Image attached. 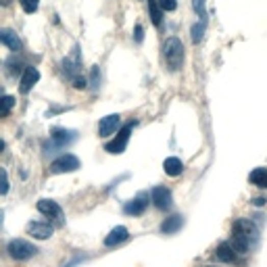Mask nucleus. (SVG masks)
<instances>
[{"label":"nucleus","mask_w":267,"mask_h":267,"mask_svg":"<svg viewBox=\"0 0 267 267\" xmlns=\"http://www.w3.org/2000/svg\"><path fill=\"white\" fill-rule=\"evenodd\" d=\"M259 240V230L257 226L253 224V221L249 219H240L234 224V230H232V240L230 244L234 247V251L238 255H244V253H249L251 247Z\"/></svg>","instance_id":"1"},{"label":"nucleus","mask_w":267,"mask_h":267,"mask_svg":"<svg viewBox=\"0 0 267 267\" xmlns=\"http://www.w3.org/2000/svg\"><path fill=\"white\" fill-rule=\"evenodd\" d=\"M163 57H165V63H167L169 69L177 71L184 63V44L177 38H169L163 44Z\"/></svg>","instance_id":"2"},{"label":"nucleus","mask_w":267,"mask_h":267,"mask_svg":"<svg viewBox=\"0 0 267 267\" xmlns=\"http://www.w3.org/2000/svg\"><path fill=\"white\" fill-rule=\"evenodd\" d=\"M9 255L15 259V261H28L32 257L38 255V249L34 247V244H30L28 240H21V238H15L9 242V247H7Z\"/></svg>","instance_id":"3"},{"label":"nucleus","mask_w":267,"mask_h":267,"mask_svg":"<svg viewBox=\"0 0 267 267\" xmlns=\"http://www.w3.org/2000/svg\"><path fill=\"white\" fill-rule=\"evenodd\" d=\"M77 169H79V159L75 154H63V157L55 159L52 165H50L52 173H71V171H77Z\"/></svg>","instance_id":"4"},{"label":"nucleus","mask_w":267,"mask_h":267,"mask_svg":"<svg viewBox=\"0 0 267 267\" xmlns=\"http://www.w3.org/2000/svg\"><path fill=\"white\" fill-rule=\"evenodd\" d=\"M136 125V123H127V125H123V129L117 134V138L113 140V142H109L106 146H104V150L106 152H111V154H121L123 150H125V146H127V140H129V131H131V127Z\"/></svg>","instance_id":"5"},{"label":"nucleus","mask_w":267,"mask_h":267,"mask_svg":"<svg viewBox=\"0 0 267 267\" xmlns=\"http://www.w3.org/2000/svg\"><path fill=\"white\" fill-rule=\"evenodd\" d=\"M150 198H152V205L157 207V209H161V211H167L171 207V192L165 186H157V188H154L152 194H150Z\"/></svg>","instance_id":"6"},{"label":"nucleus","mask_w":267,"mask_h":267,"mask_svg":"<svg viewBox=\"0 0 267 267\" xmlns=\"http://www.w3.org/2000/svg\"><path fill=\"white\" fill-rule=\"evenodd\" d=\"M119 121H121V119H119V115H117V113L102 117V119H100V123H98V134H100V138H106V136H111V134H115V131H117Z\"/></svg>","instance_id":"7"},{"label":"nucleus","mask_w":267,"mask_h":267,"mask_svg":"<svg viewBox=\"0 0 267 267\" xmlns=\"http://www.w3.org/2000/svg\"><path fill=\"white\" fill-rule=\"evenodd\" d=\"M38 79H40V71L36 69V67H25V73H23V77H21V88H19V90L23 94H28L32 88L38 84Z\"/></svg>","instance_id":"8"},{"label":"nucleus","mask_w":267,"mask_h":267,"mask_svg":"<svg viewBox=\"0 0 267 267\" xmlns=\"http://www.w3.org/2000/svg\"><path fill=\"white\" fill-rule=\"evenodd\" d=\"M38 211H40L42 215H46V217H55V219H61V217H63L61 207L55 203V200H48V198H42V200H38Z\"/></svg>","instance_id":"9"},{"label":"nucleus","mask_w":267,"mask_h":267,"mask_svg":"<svg viewBox=\"0 0 267 267\" xmlns=\"http://www.w3.org/2000/svg\"><path fill=\"white\" fill-rule=\"evenodd\" d=\"M146 207H148L146 194H140V196H136L134 200H129V203L123 207V211H125L127 215H142V213L146 211Z\"/></svg>","instance_id":"10"},{"label":"nucleus","mask_w":267,"mask_h":267,"mask_svg":"<svg viewBox=\"0 0 267 267\" xmlns=\"http://www.w3.org/2000/svg\"><path fill=\"white\" fill-rule=\"evenodd\" d=\"M28 232L38 240H46V238L52 236V226L50 224H40V221H32V224L28 226Z\"/></svg>","instance_id":"11"},{"label":"nucleus","mask_w":267,"mask_h":267,"mask_svg":"<svg viewBox=\"0 0 267 267\" xmlns=\"http://www.w3.org/2000/svg\"><path fill=\"white\" fill-rule=\"evenodd\" d=\"M215 257L219 259V261H224V263H234V261H238V253L234 251V247L230 242H221L219 247H217V251H215Z\"/></svg>","instance_id":"12"},{"label":"nucleus","mask_w":267,"mask_h":267,"mask_svg":"<svg viewBox=\"0 0 267 267\" xmlns=\"http://www.w3.org/2000/svg\"><path fill=\"white\" fill-rule=\"evenodd\" d=\"M127 236H129V234H127V228L117 226V228H113V230H111V232L106 234V238H104V247H117V244H121Z\"/></svg>","instance_id":"13"},{"label":"nucleus","mask_w":267,"mask_h":267,"mask_svg":"<svg viewBox=\"0 0 267 267\" xmlns=\"http://www.w3.org/2000/svg\"><path fill=\"white\" fill-rule=\"evenodd\" d=\"M63 69H65V73L69 75V77H77V71H79V50L75 48L73 50V55L71 57H67L65 61H63Z\"/></svg>","instance_id":"14"},{"label":"nucleus","mask_w":267,"mask_h":267,"mask_svg":"<svg viewBox=\"0 0 267 267\" xmlns=\"http://www.w3.org/2000/svg\"><path fill=\"white\" fill-rule=\"evenodd\" d=\"M52 140L59 146H67L69 142L75 140V131L73 129H61V127H57V129H52Z\"/></svg>","instance_id":"15"},{"label":"nucleus","mask_w":267,"mask_h":267,"mask_svg":"<svg viewBox=\"0 0 267 267\" xmlns=\"http://www.w3.org/2000/svg\"><path fill=\"white\" fill-rule=\"evenodd\" d=\"M0 42H3L5 46H9L13 52H19V50H21V42H19L17 34L11 32V30H3V32H0Z\"/></svg>","instance_id":"16"},{"label":"nucleus","mask_w":267,"mask_h":267,"mask_svg":"<svg viewBox=\"0 0 267 267\" xmlns=\"http://www.w3.org/2000/svg\"><path fill=\"white\" fill-rule=\"evenodd\" d=\"M182 226H184V219L180 215H171V217H167L161 224V232L163 234H175Z\"/></svg>","instance_id":"17"},{"label":"nucleus","mask_w":267,"mask_h":267,"mask_svg":"<svg viewBox=\"0 0 267 267\" xmlns=\"http://www.w3.org/2000/svg\"><path fill=\"white\" fill-rule=\"evenodd\" d=\"M163 169H165L167 175L177 177V175H180V173L184 171V165H182V161L177 159V157H167V159L163 161Z\"/></svg>","instance_id":"18"},{"label":"nucleus","mask_w":267,"mask_h":267,"mask_svg":"<svg viewBox=\"0 0 267 267\" xmlns=\"http://www.w3.org/2000/svg\"><path fill=\"white\" fill-rule=\"evenodd\" d=\"M148 13L154 25H161V19H163V9L159 5V0H148Z\"/></svg>","instance_id":"19"},{"label":"nucleus","mask_w":267,"mask_h":267,"mask_svg":"<svg viewBox=\"0 0 267 267\" xmlns=\"http://www.w3.org/2000/svg\"><path fill=\"white\" fill-rule=\"evenodd\" d=\"M249 180H251L255 186H259V188H267V169H263V167L255 169V171L251 173Z\"/></svg>","instance_id":"20"},{"label":"nucleus","mask_w":267,"mask_h":267,"mask_svg":"<svg viewBox=\"0 0 267 267\" xmlns=\"http://www.w3.org/2000/svg\"><path fill=\"white\" fill-rule=\"evenodd\" d=\"M7 65H9V67H7V69H9V75H13V77H15V75H19V73H25V69H23V63H21L19 59H9V61H7Z\"/></svg>","instance_id":"21"},{"label":"nucleus","mask_w":267,"mask_h":267,"mask_svg":"<svg viewBox=\"0 0 267 267\" xmlns=\"http://www.w3.org/2000/svg\"><path fill=\"white\" fill-rule=\"evenodd\" d=\"M21 3V9H23L25 13H36L38 11V7H40V0H19Z\"/></svg>","instance_id":"22"},{"label":"nucleus","mask_w":267,"mask_h":267,"mask_svg":"<svg viewBox=\"0 0 267 267\" xmlns=\"http://www.w3.org/2000/svg\"><path fill=\"white\" fill-rule=\"evenodd\" d=\"M192 7H194V11H196V15H198V17H203V21H205V17H207L205 0H192Z\"/></svg>","instance_id":"23"},{"label":"nucleus","mask_w":267,"mask_h":267,"mask_svg":"<svg viewBox=\"0 0 267 267\" xmlns=\"http://www.w3.org/2000/svg\"><path fill=\"white\" fill-rule=\"evenodd\" d=\"M203 32H205V23H196V25L192 28V42H194V44L200 42V38H203Z\"/></svg>","instance_id":"24"},{"label":"nucleus","mask_w":267,"mask_h":267,"mask_svg":"<svg viewBox=\"0 0 267 267\" xmlns=\"http://www.w3.org/2000/svg\"><path fill=\"white\" fill-rule=\"evenodd\" d=\"M13 106H15V98H13V96H3V115H5V117L11 113Z\"/></svg>","instance_id":"25"},{"label":"nucleus","mask_w":267,"mask_h":267,"mask_svg":"<svg viewBox=\"0 0 267 267\" xmlns=\"http://www.w3.org/2000/svg\"><path fill=\"white\" fill-rule=\"evenodd\" d=\"M90 82H92V88L96 90V88L100 86V69L98 67H92V73H90Z\"/></svg>","instance_id":"26"},{"label":"nucleus","mask_w":267,"mask_h":267,"mask_svg":"<svg viewBox=\"0 0 267 267\" xmlns=\"http://www.w3.org/2000/svg\"><path fill=\"white\" fill-rule=\"evenodd\" d=\"M159 5L163 11H175V7H177L175 0H159Z\"/></svg>","instance_id":"27"},{"label":"nucleus","mask_w":267,"mask_h":267,"mask_svg":"<svg viewBox=\"0 0 267 267\" xmlns=\"http://www.w3.org/2000/svg\"><path fill=\"white\" fill-rule=\"evenodd\" d=\"M9 192V175L7 169H3V188H0V194H7Z\"/></svg>","instance_id":"28"},{"label":"nucleus","mask_w":267,"mask_h":267,"mask_svg":"<svg viewBox=\"0 0 267 267\" xmlns=\"http://www.w3.org/2000/svg\"><path fill=\"white\" fill-rule=\"evenodd\" d=\"M134 38H136V42H142V38H144L142 25H136V30H134Z\"/></svg>","instance_id":"29"},{"label":"nucleus","mask_w":267,"mask_h":267,"mask_svg":"<svg viewBox=\"0 0 267 267\" xmlns=\"http://www.w3.org/2000/svg\"><path fill=\"white\" fill-rule=\"evenodd\" d=\"M86 84H88V82H86L84 77H75V79H73V86L77 88V90H84V88H86Z\"/></svg>","instance_id":"30"},{"label":"nucleus","mask_w":267,"mask_h":267,"mask_svg":"<svg viewBox=\"0 0 267 267\" xmlns=\"http://www.w3.org/2000/svg\"><path fill=\"white\" fill-rule=\"evenodd\" d=\"M253 203H255L257 207H263V205H265V198H261V196H259V198H255V200H253Z\"/></svg>","instance_id":"31"},{"label":"nucleus","mask_w":267,"mask_h":267,"mask_svg":"<svg viewBox=\"0 0 267 267\" xmlns=\"http://www.w3.org/2000/svg\"><path fill=\"white\" fill-rule=\"evenodd\" d=\"M209 267H213V265H209Z\"/></svg>","instance_id":"32"}]
</instances>
